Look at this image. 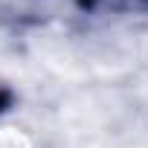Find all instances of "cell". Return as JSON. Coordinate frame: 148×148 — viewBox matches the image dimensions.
<instances>
[{"mask_svg": "<svg viewBox=\"0 0 148 148\" xmlns=\"http://www.w3.org/2000/svg\"><path fill=\"white\" fill-rule=\"evenodd\" d=\"M6 105H9V93H6V90H0V110H3Z\"/></svg>", "mask_w": 148, "mask_h": 148, "instance_id": "obj_1", "label": "cell"}]
</instances>
